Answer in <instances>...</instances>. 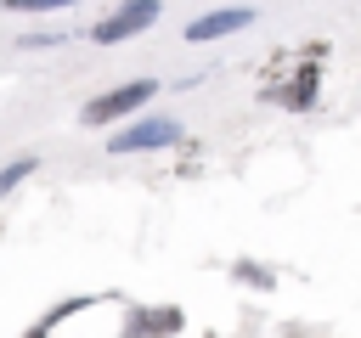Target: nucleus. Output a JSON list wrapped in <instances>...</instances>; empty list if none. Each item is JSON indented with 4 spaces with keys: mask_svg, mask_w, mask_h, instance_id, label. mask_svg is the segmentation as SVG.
Returning <instances> with one entry per match:
<instances>
[{
    "mask_svg": "<svg viewBox=\"0 0 361 338\" xmlns=\"http://www.w3.org/2000/svg\"><path fill=\"white\" fill-rule=\"evenodd\" d=\"M34 169H39V158H17V163H6V169H0V197H6L17 180H28Z\"/></svg>",
    "mask_w": 361,
    "mask_h": 338,
    "instance_id": "obj_7",
    "label": "nucleus"
},
{
    "mask_svg": "<svg viewBox=\"0 0 361 338\" xmlns=\"http://www.w3.org/2000/svg\"><path fill=\"white\" fill-rule=\"evenodd\" d=\"M180 141V124L175 118H141L130 130H113L107 152H158V146H175Z\"/></svg>",
    "mask_w": 361,
    "mask_h": 338,
    "instance_id": "obj_3",
    "label": "nucleus"
},
{
    "mask_svg": "<svg viewBox=\"0 0 361 338\" xmlns=\"http://www.w3.org/2000/svg\"><path fill=\"white\" fill-rule=\"evenodd\" d=\"M248 23H254V11H248V6H231V11H209V17H197V23L186 28V39H192V45H203V39L237 34V28H248Z\"/></svg>",
    "mask_w": 361,
    "mask_h": 338,
    "instance_id": "obj_4",
    "label": "nucleus"
},
{
    "mask_svg": "<svg viewBox=\"0 0 361 338\" xmlns=\"http://www.w3.org/2000/svg\"><path fill=\"white\" fill-rule=\"evenodd\" d=\"M180 327V310H130V332H164Z\"/></svg>",
    "mask_w": 361,
    "mask_h": 338,
    "instance_id": "obj_6",
    "label": "nucleus"
},
{
    "mask_svg": "<svg viewBox=\"0 0 361 338\" xmlns=\"http://www.w3.org/2000/svg\"><path fill=\"white\" fill-rule=\"evenodd\" d=\"M62 6H79V0H0V11H62Z\"/></svg>",
    "mask_w": 361,
    "mask_h": 338,
    "instance_id": "obj_8",
    "label": "nucleus"
},
{
    "mask_svg": "<svg viewBox=\"0 0 361 338\" xmlns=\"http://www.w3.org/2000/svg\"><path fill=\"white\" fill-rule=\"evenodd\" d=\"M152 79H135V84H118V90H107V96H96V101H85V124H113V118H124V113H135L141 101H152Z\"/></svg>",
    "mask_w": 361,
    "mask_h": 338,
    "instance_id": "obj_2",
    "label": "nucleus"
},
{
    "mask_svg": "<svg viewBox=\"0 0 361 338\" xmlns=\"http://www.w3.org/2000/svg\"><path fill=\"white\" fill-rule=\"evenodd\" d=\"M265 96L282 101V107H310V96H316V73H293V84H265Z\"/></svg>",
    "mask_w": 361,
    "mask_h": 338,
    "instance_id": "obj_5",
    "label": "nucleus"
},
{
    "mask_svg": "<svg viewBox=\"0 0 361 338\" xmlns=\"http://www.w3.org/2000/svg\"><path fill=\"white\" fill-rule=\"evenodd\" d=\"M237 276L254 282V287H271V270H259V265H248V259H237Z\"/></svg>",
    "mask_w": 361,
    "mask_h": 338,
    "instance_id": "obj_9",
    "label": "nucleus"
},
{
    "mask_svg": "<svg viewBox=\"0 0 361 338\" xmlns=\"http://www.w3.org/2000/svg\"><path fill=\"white\" fill-rule=\"evenodd\" d=\"M152 23H158V0H124V6H113V11L90 28V39H96V45H118V39L147 34Z\"/></svg>",
    "mask_w": 361,
    "mask_h": 338,
    "instance_id": "obj_1",
    "label": "nucleus"
}]
</instances>
